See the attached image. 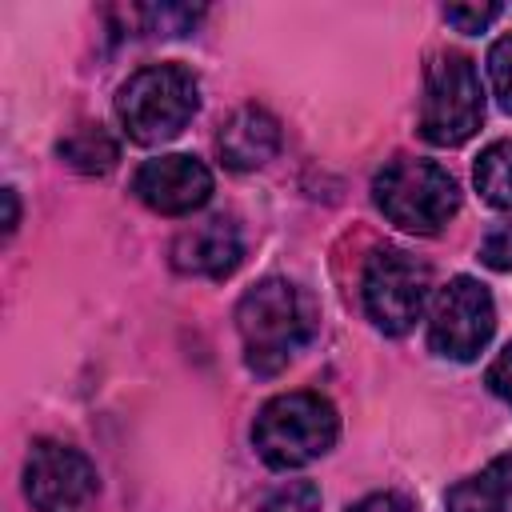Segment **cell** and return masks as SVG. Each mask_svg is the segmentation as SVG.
Wrapping results in <instances>:
<instances>
[{
    "instance_id": "7402d4cb",
    "label": "cell",
    "mask_w": 512,
    "mask_h": 512,
    "mask_svg": "<svg viewBox=\"0 0 512 512\" xmlns=\"http://www.w3.org/2000/svg\"><path fill=\"white\" fill-rule=\"evenodd\" d=\"M16 224H20V204H16V192H12V188H4V232L12 236V232H16Z\"/></svg>"
},
{
    "instance_id": "9c48e42d",
    "label": "cell",
    "mask_w": 512,
    "mask_h": 512,
    "mask_svg": "<svg viewBox=\"0 0 512 512\" xmlns=\"http://www.w3.org/2000/svg\"><path fill=\"white\" fill-rule=\"evenodd\" d=\"M132 192H136V200L144 208H152L160 216H188V212L208 204L212 172L196 156L172 152V156L144 160L136 168V176H132Z\"/></svg>"
},
{
    "instance_id": "8fae6325",
    "label": "cell",
    "mask_w": 512,
    "mask_h": 512,
    "mask_svg": "<svg viewBox=\"0 0 512 512\" xmlns=\"http://www.w3.org/2000/svg\"><path fill=\"white\" fill-rule=\"evenodd\" d=\"M280 148V124L272 112L256 108V104H244L236 108L220 136H216V152L220 160L232 168V172H252V168H264Z\"/></svg>"
},
{
    "instance_id": "277c9868",
    "label": "cell",
    "mask_w": 512,
    "mask_h": 512,
    "mask_svg": "<svg viewBox=\"0 0 512 512\" xmlns=\"http://www.w3.org/2000/svg\"><path fill=\"white\" fill-rule=\"evenodd\" d=\"M200 108V84L184 64H148L120 84L116 116L136 144L172 140Z\"/></svg>"
},
{
    "instance_id": "8992f818",
    "label": "cell",
    "mask_w": 512,
    "mask_h": 512,
    "mask_svg": "<svg viewBox=\"0 0 512 512\" xmlns=\"http://www.w3.org/2000/svg\"><path fill=\"white\" fill-rule=\"evenodd\" d=\"M360 292L368 320L388 336H404L432 296V268L404 248H380L364 264Z\"/></svg>"
},
{
    "instance_id": "7c38bea8",
    "label": "cell",
    "mask_w": 512,
    "mask_h": 512,
    "mask_svg": "<svg viewBox=\"0 0 512 512\" xmlns=\"http://www.w3.org/2000/svg\"><path fill=\"white\" fill-rule=\"evenodd\" d=\"M448 512H512V448L488 460L476 476L460 480L444 496Z\"/></svg>"
},
{
    "instance_id": "2e32d148",
    "label": "cell",
    "mask_w": 512,
    "mask_h": 512,
    "mask_svg": "<svg viewBox=\"0 0 512 512\" xmlns=\"http://www.w3.org/2000/svg\"><path fill=\"white\" fill-rule=\"evenodd\" d=\"M204 12L200 8H176V4H160V8H140V20L148 24V32H160V36H184L196 28Z\"/></svg>"
},
{
    "instance_id": "ba28073f",
    "label": "cell",
    "mask_w": 512,
    "mask_h": 512,
    "mask_svg": "<svg viewBox=\"0 0 512 512\" xmlns=\"http://www.w3.org/2000/svg\"><path fill=\"white\" fill-rule=\"evenodd\" d=\"M24 492L36 512H84L100 492V476L80 448L36 440L24 460Z\"/></svg>"
},
{
    "instance_id": "44dd1931",
    "label": "cell",
    "mask_w": 512,
    "mask_h": 512,
    "mask_svg": "<svg viewBox=\"0 0 512 512\" xmlns=\"http://www.w3.org/2000/svg\"><path fill=\"white\" fill-rule=\"evenodd\" d=\"M348 512H408V504H404V496H396V492H372V496L356 500Z\"/></svg>"
},
{
    "instance_id": "7a4b0ae2",
    "label": "cell",
    "mask_w": 512,
    "mask_h": 512,
    "mask_svg": "<svg viewBox=\"0 0 512 512\" xmlns=\"http://www.w3.org/2000/svg\"><path fill=\"white\" fill-rule=\"evenodd\" d=\"M340 416L320 392H280L252 424V444L268 468H304L336 444Z\"/></svg>"
},
{
    "instance_id": "5b68a950",
    "label": "cell",
    "mask_w": 512,
    "mask_h": 512,
    "mask_svg": "<svg viewBox=\"0 0 512 512\" xmlns=\"http://www.w3.org/2000/svg\"><path fill=\"white\" fill-rule=\"evenodd\" d=\"M484 120L480 76L468 56L440 52L424 76V104H420V136L440 148L464 144Z\"/></svg>"
},
{
    "instance_id": "e0dca14e",
    "label": "cell",
    "mask_w": 512,
    "mask_h": 512,
    "mask_svg": "<svg viewBox=\"0 0 512 512\" xmlns=\"http://www.w3.org/2000/svg\"><path fill=\"white\" fill-rule=\"evenodd\" d=\"M488 80L504 112H512V32L488 48Z\"/></svg>"
},
{
    "instance_id": "3957f363",
    "label": "cell",
    "mask_w": 512,
    "mask_h": 512,
    "mask_svg": "<svg viewBox=\"0 0 512 512\" xmlns=\"http://www.w3.org/2000/svg\"><path fill=\"white\" fill-rule=\"evenodd\" d=\"M372 200L396 228L416 232V236H432L456 216L460 188H456L452 172L440 168L436 160L396 156L376 172Z\"/></svg>"
},
{
    "instance_id": "52a82bcc",
    "label": "cell",
    "mask_w": 512,
    "mask_h": 512,
    "mask_svg": "<svg viewBox=\"0 0 512 512\" xmlns=\"http://www.w3.org/2000/svg\"><path fill=\"white\" fill-rule=\"evenodd\" d=\"M492 332H496V304L480 280L456 276L436 292L428 316V348L436 356L476 360L488 348Z\"/></svg>"
},
{
    "instance_id": "30bf717a",
    "label": "cell",
    "mask_w": 512,
    "mask_h": 512,
    "mask_svg": "<svg viewBox=\"0 0 512 512\" xmlns=\"http://www.w3.org/2000/svg\"><path fill=\"white\" fill-rule=\"evenodd\" d=\"M244 256V244H240V228L224 216H212L204 224H192L176 236L172 244V264L188 276H228Z\"/></svg>"
},
{
    "instance_id": "4fadbf2b",
    "label": "cell",
    "mask_w": 512,
    "mask_h": 512,
    "mask_svg": "<svg viewBox=\"0 0 512 512\" xmlns=\"http://www.w3.org/2000/svg\"><path fill=\"white\" fill-rule=\"evenodd\" d=\"M56 152H60V160H64L68 168H76V172H84V176H104V172H112L116 160H120L116 140H112L100 124H80L76 132H68V136L56 144Z\"/></svg>"
},
{
    "instance_id": "ffe728a7",
    "label": "cell",
    "mask_w": 512,
    "mask_h": 512,
    "mask_svg": "<svg viewBox=\"0 0 512 512\" xmlns=\"http://www.w3.org/2000/svg\"><path fill=\"white\" fill-rule=\"evenodd\" d=\"M488 388H492L500 400L512 404V344H504V352L492 360V368H488Z\"/></svg>"
},
{
    "instance_id": "9a60e30c",
    "label": "cell",
    "mask_w": 512,
    "mask_h": 512,
    "mask_svg": "<svg viewBox=\"0 0 512 512\" xmlns=\"http://www.w3.org/2000/svg\"><path fill=\"white\" fill-rule=\"evenodd\" d=\"M260 512H320V488L312 480H288L264 500Z\"/></svg>"
},
{
    "instance_id": "6da1fadb",
    "label": "cell",
    "mask_w": 512,
    "mask_h": 512,
    "mask_svg": "<svg viewBox=\"0 0 512 512\" xmlns=\"http://www.w3.org/2000/svg\"><path fill=\"white\" fill-rule=\"evenodd\" d=\"M236 332L244 344V364L256 376H276L312 336V300L292 280L268 276L240 296Z\"/></svg>"
},
{
    "instance_id": "5bb4252c",
    "label": "cell",
    "mask_w": 512,
    "mask_h": 512,
    "mask_svg": "<svg viewBox=\"0 0 512 512\" xmlns=\"http://www.w3.org/2000/svg\"><path fill=\"white\" fill-rule=\"evenodd\" d=\"M472 180L492 208H512V140H492L476 156Z\"/></svg>"
},
{
    "instance_id": "d6986e66",
    "label": "cell",
    "mask_w": 512,
    "mask_h": 512,
    "mask_svg": "<svg viewBox=\"0 0 512 512\" xmlns=\"http://www.w3.org/2000/svg\"><path fill=\"white\" fill-rule=\"evenodd\" d=\"M496 16H500V4H448L444 8V20L460 32H484Z\"/></svg>"
},
{
    "instance_id": "ac0fdd59",
    "label": "cell",
    "mask_w": 512,
    "mask_h": 512,
    "mask_svg": "<svg viewBox=\"0 0 512 512\" xmlns=\"http://www.w3.org/2000/svg\"><path fill=\"white\" fill-rule=\"evenodd\" d=\"M480 260L492 272H512V220L488 228V236L480 240Z\"/></svg>"
}]
</instances>
